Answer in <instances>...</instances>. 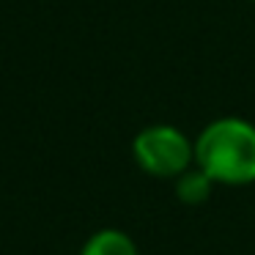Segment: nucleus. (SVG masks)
Returning a JSON list of instances; mask_svg holds the SVG:
<instances>
[{
  "instance_id": "obj_1",
  "label": "nucleus",
  "mask_w": 255,
  "mask_h": 255,
  "mask_svg": "<svg viewBox=\"0 0 255 255\" xmlns=\"http://www.w3.org/2000/svg\"><path fill=\"white\" fill-rule=\"evenodd\" d=\"M195 165L214 184L244 187L255 181V124L225 116L195 137Z\"/></svg>"
},
{
  "instance_id": "obj_2",
  "label": "nucleus",
  "mask_w": 255,
  "mask_h": 255,
  "mask_svg": "<svg viewBox=\"0 0 255 255\" xmlns=\"http://www.w3.org/2000/svg\"><path fill=\"white\" fill-rule=\"evenodd\" d=\"M132 156L154 178H176L195 165V140L173 124H151L132 140Z\"/></svg>"
},
{
  "instance_id": "obj_3",
  "label": "nucleus",
  "mask_w": 255,
  "mask_h": 255,
  "mask_svg": "<svg viewBox=\"0 0 255 255\" xmlns=\"http://www.w3.org/2000/svg\"><path fill=\"white\" fill-rule=\"evenodd\" d=\"M80 255H140V253L129 233L118 231V228H105V231H96L83 244Z\"/></svg>"
},
{
  "instance_id": "obj_4",
  "label": "nucleus",
  "mask_w": 255,
  "mask_h": 255,
  "mask_svg": "<svg viewBox=\"0 0 255 255\" xmlns=\"http://www.w3.org/2000/svg\"><path fill=\"white\" fill-rule=\"evenodd\" d=\"M173 181H176V195H178V200H181V203H187V206H200V203H206V200L211 198V189L217 187V184L211 181V178L206 176V173L200 170L198 165L189 167V170H184L181 176H176Z\"/></svg>"
},
{
  "instance_id": "obj_5",
  "label": "nucleus",
  "mask_w": 255,
  "mask_h": 255,
  "mask_svg": "<svg viewBox=\"0 0 255 255\" xmlns=\"http://www.w3.org/2000/svg\"><path fill=\"white\" fill-rule=\"evenodd\" d=\"M253 3H255V0H253Z\"/></svg>"
}]
</instances>
